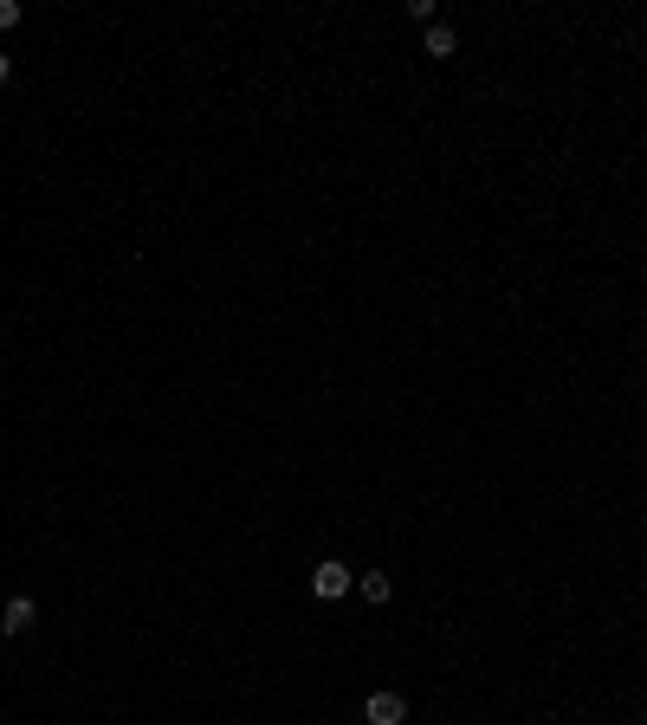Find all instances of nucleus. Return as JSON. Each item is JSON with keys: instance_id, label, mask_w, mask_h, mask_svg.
Returning <instances> with one entry per match:
<instances>
[{"instance_id": "obj_1", "label": "nucleus", "mask_w": 647, "mask_h": 725, "mask_svg": "<svg viewBox=\"0 0 647 725\" xmlns=\"http://www.w3.org/2000/svg\"><path fill=\"white\" fill-rule=\"evenodd\" d=\"M350 570H343V564H330V557H324V564L318 570H311V596H318V603H337V596H350Z\"/></svg>"}, {"instance_id": "obj_2", "label": "nucleus", "mask_w": 647, "mask_h": 725, "mask_svg": "<svg viewBox=\"0 0 647 725\" xmlns=\"http://www.w3.org/2000/svg\"><path fill=\"white\" fill-rule=\"evenodd\" d=\"M363 719L369 725H408V700L382 687V693H369V700H363Z\"/></svg>"}, {"instance_id": "obj_3", "label": "nucleus", "mask_w": 647, "mask_h": 725, "mask_svg": "<svg viewBox=\"0 0 647 725\" xmlns=\"http://www.w3.org/2000/svg\"><path fill=\"white\" fill-rule=\"evenodd\" d=\"M33 622H39V603H33V596H7V609H0V628H7V635H26Z\"/></svg>"}, {"instance_id": "obj_4", "label": "nucleus", "mask_w": 647, "mask_h": 725, "mask_svg": "<svg viewBox=\"0 0 647 725\" xmlns=\"http://www.w3.org/2000/svg\"><path fill=\"white\" fill-rule=\"evenodd\" d=\"M453 52H460V33H453V26H428V59H453Z\"/></svg>"}, {"instance_id": "obj_5", "label": "nucleus", "mask_w": 647, "mask_h": 725, "mask_svg": "<svg viewBox=\"0 0 647 725\" xmlns=\"http://www.w3.org/2000/svg\"><path fill=\"white\" fill-rule=\"evenodd\" d=\"M356 590H363V603H389V596H395V583L382 577V570H369V577L356 583Z\"/></svg>"}, {"instance_id": "obj_6", "label": "nucleus", "mask_w": 647, "mask_h": 725, "mask_svg": "<svg viewBox=\"0 0 647 725\" xmlns=\"http://www.w3.org/2000/svg\"><path fill=\"white\" fill-rule=\"evenodd\" d=\"M0 26H20V0H0Z\"/></svg>"}, {"instance_id": "obj_7", "label": "nucleus", "mask_w": 647, "mask_h": 725, "mask_svg": "<svg viewBox=\"0 0 647 725\" xmlns=\"http://www.w3.org/2000/svg\"><path fill=\"white\" fill-rule=\"evenodd\" d=\"M7 78H13V59H7V52H0V85H7Z\"/></svg>"}]
</instances>
